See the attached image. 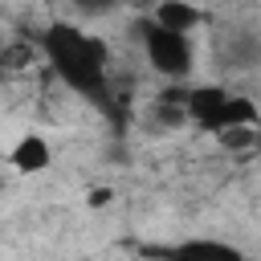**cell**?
<instances>
[{"label": "cell", "mask_w": 261, "mask_h": 261, "mask_svg": "<svg viewBox=\"0 0 261 261\" xmlns=\"http://www.w3.org/2000/svg\"><path fill=\"white\" fill-rule=\"evenodd\" d=\"M41 57L49 61V69L82 98H110L106 94V65H110V49L102 37L77 29V24H49L41 33Z\"/></svg>", "instance_id": "cell-1"}, {"label": "cell", "mask_w": 261, "mask_h": 261, "mask_svg": "<svg viewBox=\"0 0 261 261\" xmlns=\"http://www.w3.org/2000/svg\"><path fill=\"white\" fill-rule=\"evenodd\" d=\"M184 118L196 122L200 130L216 135L220 126H232V122H253L257 126V106L241 94H228L224 86H192L184 94Z\"/></svg>", "instance_id": "cell-2"}, {"label": "cell", "mask_w": 261, "mask_h": 261, "mask_svg": "<svg viewBox=\"0 0 261 261\" xmlns=\"http://www.w3.org/2000/svg\"><path fill=\"white\" fill-rule=\"evenodd\" d=\"M143 57L167 82H184L192 73V37L188 33H171V29L155 24V20H147L143 24Z\"/></svg>", "instance_id": "cell-3"}, {"label": "cell", "mask_w": 261, "mask_h": 261, "mask_svg": "<svg viewBox=\"0 0 261 261\" xmlns=\"http://www.w3.org/2000/svg\"><path fill=\"white\" fill-rule=\"evenodd\" d=\"M8 163H12L16 175H41V171H49V163H53V147H49L45 135L29 130V135H20V139L8 147Z\"/></svg>", "instance_id": "cell-4"}, {"label": "cell", "mask_w": 261, "mask_h": 261, "mask_svg": "<svg viewBox=\"0 0 261 261\" xmlns=\"http://www.w3.org/2000/svg\"><path fill=\"white\" fill-rule=\"evenodd\" d=\"M241 249L224 245V241H212V237H192V241H179V245H167L159 249L163 261H237Z\"/></svg>", "instance_id": "cell-5"}, {"label": "cell", "mask_w": 261, "mask_h": 261, "mask_svg": "<svg viewBox=\"0 0 261 261\" xmlns=\"http://www.w3.org/2000/svg\"><path fill=\"white\" fill-rule=\"evenodd\" d=\"M151 20L163 24V29H171V33H192V29H200L204 12L196 4H188V0H159L155 12H151Z\"/></svg>", "instance_id": "cell-6"}, {"label": "cell", "mask_w": 261, "mask_h": 261, "mask_svg": "<svg viewBox=\"0 0 261 261\" xmlns=\"http://www.w3.org/2000/svg\"><path fill=\"white\" fill-rule=\"evenodd\" d=\"M212 139H216L228 155H249V151L257 147V139H261V135H257V126H253V122H232V126H220Z\"/></svg>", "instance_id": "cell-7"}, {"label": "cell", "mask_w": 261, "mask_h": 261, "mask_svg": "<svg viewBox=\"0 0 261 261\" xmlns=\"http://www.w3.org/2000/svg\"><path fill=\"white\" fill-rule=\"evenodd\" d=\"M90 204H94V208H98V204H110V188H94V192H90Z\"/></svg>", "instance_id": "cell-8"}, {"label": "cell", "mask_w": 261, "mask_h": 261, "mask_svg": "<svg viewBox=\"0 0 261 261\" xmlns=\"http://www.w3.org/2000/svg\"><path fill=\"white\" fill-rule=\"evenodd\" d=\"M237 261H253V257H249V253H237Z\"/></svg>", "instance_id": "cell-9"}, {"label": "cell", "mask_w": 261, "mask_h": 261, "mask_svg": "<svg viewBox=\"0 0 261 261\" xmlns=\"http://www.w3.org/2000/svg\"><path fill=\"white\" fill-rule=\"evenodd\" d=\"M0 82H4V61H0Z\"/></svg>", "instance_id": "cell-10"}]
</instances>
